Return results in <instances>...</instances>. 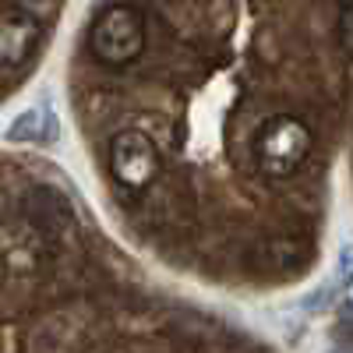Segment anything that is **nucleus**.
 I'll return each mask as SVG.
<instances>
[{"mask_svg":"<svg viewBox=\"0 0 353 353\" xmlns=\"http://www.w3.org/2000/svg\"><path fill=\"white\" fill-rule=\"evenodd\" d=\"M106 163H110L113 181L131 194L149 191L152 181L159 176V149H156V141L138 128H124L110 138Z\"/></svg>","mask_w":353,"mask_h":353,"instance_id":"3","label":"nucleus"},{"mask_svg":"<svg viewBox=\"0 0 353 353\" xmlns=\"http://www.w3.org/2000/svg\"><path fill=\"white\" fill-rule=\"evenodd\" d=\"M311 145H314V134L301 117L279 113V117H269V121L258 128L251 156H254V163L265 176L286 181V176H293L301 170V163L311 152Z\"/></svg>","mask_w":353,"mask_h":353,"instance_id":"1","label":"nucleus"},{"mask_svg":"<svg viewBox=\"0 0 353 353\" xmlns=\"http://www.w3.org/2000/svg\"><path fill=\"white\" fill-rule=\"evenodd\" d=\"M88 50L106 68H128L145 53V14L131 4H113L88 25Z\"/></svg>","mask_w":353,"mask_h":353,"instance_id":"2","label":"nucleus"},{"mask_svg":"<svg viewBox=\"0 0 353 353\" xmlns=\"http://www.w3.org/2000/svg\"><path fill=\"white\" fill-rule=\"evenodd\" d=\"M43 28L36 18L25 14H0V68L11 71L28 64V57L36 53Z\"/></svg>","mask_w":353,"mask_h":353,"instance_id":"4","label":"nucleus"},{"mask_svg":"<svg viewBox=\"0 0 353 353\" xmlns=\"http://www.w3.org/2000/svg\"><path fill=\"white\" fill-rule=\"evenodd\" d=\"M53 138H57V117H53L50 106L25 110L8 128V141H18V145H43V141H53Z\"/></svg>","mask_w":353,"mask_h":353,"instance_id":"5","label":"nucleus"},{"mask_svg":"<svg viewBox=\"0 0 353 353\" xmlns=\"http://www.w3.org/2000/svg\"><path fill=\"white\" fill-rule=\"evenodd\" d=\"M339 46L343 53H350V4H343L339 11Z\"/></svg>","mask_w":353,"mask_h":353,"instance_id":"6","label":"nucleus"}]
</instances>
